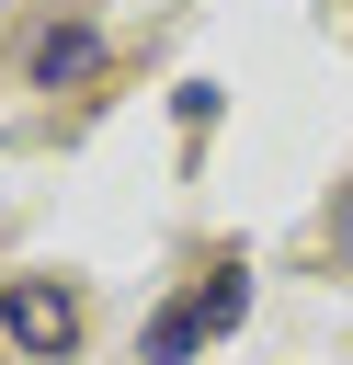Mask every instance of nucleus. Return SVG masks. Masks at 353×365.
Masks as SVG:
<instances>
[{
	"instance_id": "obj_1",
	"label": "nucleus",
	"mask_w": 353,
	"mask_h": 365,
	"mask_svg": "<svg viewBox=\"0 0 353 365\" xmlns=\"http://www.w3.org/2000/svg\"><path fill=\"white\" fill-rule=\"evenodd\" d=\"M239 308H251V274L228 262V274H205V285H182L159 319H148V365H182V354H205L216 331H239Z\"/></svg>"
},
{
	"instance_id": "obj_2",
	"label": "nucleus",
	"mask_w": 353,
	"mask_h": 365,
	"mask_svg": "<svg viewBox=\"0 0 353 365\" xmlns=\"http://www.w3.org/2000/svg\"><path fill=\"white\" fill-rule=\"evenodd\" d=\"M0 331H11L23 354H68V342H80V297H68V285H11V297H0Z\"/></svg>"
},
{
	"instance_id": "obj_3",
	"label": "nucleus",
	"mask_w": 353,
	"mask_h": 365,
	"mask_svg": "<svg viewBox=\"0 0 353 365\" xmlns=\"http://www.w3.org/2000/svg\"><path fill=\"white\" fill-rule=\"evenodd\" d=\"M91 57H102V46H91V23H57V34L34 46V80H46V91H57V80H91Z\"/></svg>"
},
{
	"instance_id": "obj_4",
	"label": "nucleus",
	"mask_w": 353,
	"mask_h": 365,
	"mask_svg": "<svg viewBox=\"0 0 353 365\" xmlns=\"http://www.w3.org/2000/svg\"><path fill=\"white\" fill-rule=\"evenodd\" d=\"M330 240H342V262H353V205H342V228H330Z\"/></svg>"
}]
</instances>
